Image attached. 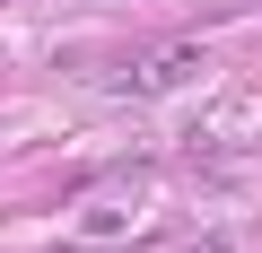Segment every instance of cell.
Instances as JSON below:
<instances>
[{"instance_id":"obj_1","label":"cell","mask_w":262,"mask_h":253,"mask_svg":"<svg viewBox=\"0 0 262 253\" xmlns=\"http://www.w3.org/2000/svg\"><path fill=\"white\" fill-rule=\"evenodd\" d=\"M201 61L184 53V44H166V53H140V61H105V96H149V87H175V79H192Z\"/></svg>"}]
</instances>
